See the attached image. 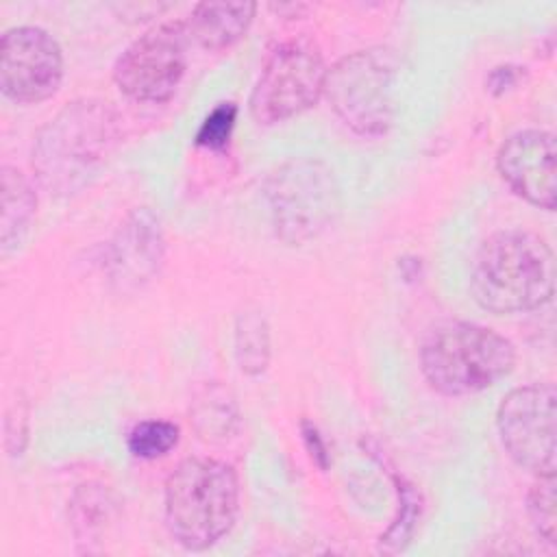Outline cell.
<instances>
[{
    "instance_id": "obj_17",
    "label": "cell",
    "mask_w": 557,
    "mask_h": 557,
    "mask_svg": "<svg viewBox=\"0 0 557 557\" xmlns=\"http://www.w3.org/2000/svg\"><path fill=\"white\" fill-rule=\"evenodd\" d=\"M527 511L533 529L548 544L557 542V513H555V474H542L531 485L527 496Z\"/></svg>"
},
{
    "instance_id": "obj_16",
    "label": "cell",
    "mask_w": 557,
    "mask_h": 557,
    "mask_svg": "<svg viewBox=\"0 0 557 557\" xmlns=\"http://www.w3.org/2000/svg\"><path fill=\"white\" fill-rule=\"evenodd\" d=\"M181 437V429L170 420H144L128 433V450L139 459H157L168 455Z\"/></svg>"
},
{
    "instance_id": "obj_5",
    "label": "cell",
    "mask_w": 557,
    "mask_h": 557,
    "mask_svg": "<svg viewBox=\"0 0 557 557\" xmlns=\"http://www.w3.org/2000/svg\"><path fill=\"white\" fill-rule=\"evenodd\" d=\"M398 57L387 46H372L342 57L324 81L335 115L359 135L376 137L394 122V81Z\"/></svg>"
},
{
    "instance_id": "obj_2",
    "label": "cell",
    "mask_w": 557,
    "mask_h": 557,
    "mask_svg": "<svg viewBox=\"0 0 557 557\" xmlns=\"http://www.w3.org/2000/svg\"><path fill=\"white\" fill-rule=\"evenodd\" d=\"M470 292L490 313H524L550 302L555 257L544 237L522 228L490 235L474 252Z\"/></svg>"
},
{
    "instance_id": "obj_10",
    "label": "cell",
    "mask_w": 557,
    "mask_h": 557,
    "mask_svg": "<svg viewBox=\"0 0 557 557\" xmlns=\"http://www.w3.org/2000/svg\"><path fill=\"white\" fill-rule=\"evenodd\" d=\"M63 81V50L39 26H15L0 41V87L17 104L41 102Z\"/></svg>"
},
{
    "instance_id": "obj_11",
    "label": "cell",
    "mask_w": 557,
    "mask_h": 557,
    "mask_svg": "<svg viewBox=\"0 0 557 557\" xmlns=\"http://www.w3.org/2000/svg\"><path fill=\"white\" fill-rule=\"evenodd\" d=\"M165 259V235L159 215L150 207L133 209L104 246L102 270L120 292L146 287Z\"/></svg>"
},
{
    "instance_id": "obj_12",
    "label": "cell",
    "mask_w": 557,
    "mask_h": 557,
    "mask_svg": "<svg viewBox=\"0 0 557 557\" xmlns=\"http://www.w3.org/2000/svg\"><path fill=\"white\" fill-rule=\"evenodd\" d=\"M555 135L524 128L509 135L496 154V168L509 189L529 205L553 211L557 202Z\"/></svg>"
},
{
    "instance_id": "obj_7",
    "label": "cell",
    "mask_w": 557,
    "mask_h": 557,
    "mask_svg": "<svg viewBox=\"0 0 557 557\" xmlns=\"http://www.w3.org/2000/svg\"><path fill=\"white\" fill-rule=\"evenodd\" d=\"M326 65L309 39L278 44L265 59L252 87L248 109L255 122H285L318 102L324 94Z\"/></svg>"
},
{
    "instance_id": "obj_19",
    "label": "cell",
    "mask_w": 557,
    "mask_h": 557,
    "mask_svg": "<svg viewBox=\"0 0 557 557\" xmlns=\"http://www.w3.org/2000/svg\"><path fill=\"white\" fill-rule=\"evenodd\" d=\"M302 435H305L307 448H309V453H311V459H313L320 468H326V466H329V453H326V446H324V442H322L318 429L305 420V422H302Z\"/></svg>"
},
{
    "instance_id": "obj_3",
    "label": "cell",
    "mask_w": 557,
    "mask_h": 557,
    "mask_svg": "<svg viewBox=\"0 0 557 557\" xmlns=\"http://www.w3.org/2000/svg\"><path fill=\"white\" fill-rule=\"evenodd\" d=\"M165 524L187 550H207L235 524L239 511V481L226 461L209 457L183 459L168 476Z\"/></svg>"
},
{
    "instance_id": "obj_4",
    "label": "cell",
    "mask_w": 557,
    "mask_h": 557,
    "mask_svg": "<svg viewBox=\"0 0 557 557\" xmlns=\"http://www.w3.org/2000/svg\"><path fill=\"white\" fill-rule=\"evenodd\" d=\"M513 366V344L476 322H440L426 333L420 346L422 374L444 396L483 392L505 379Z\"/></svg>"
},
{
    "instance_id": "obj_13",
    "label": "cell",
    "mask_w": 557,
    "mask_h": 557,
    "mask_svg": "<svg viewBox=\"0 0 557 557\" xmlns=\"http://www.w3.org/2000/svg\"><path fill=\"white\" fill-rule=\"evenodd\" d=\"M255 11V2H200L185 20L189 41L205 50H224L246 35Z\"/></svg>"
},
{
    "instance_id": "obj_18",
    "label": "cell",
    "mask_w": 557,
    "mask_h": 557,
    "mask_svg": "<svg viewBox=\"0 0 557 557\" xmlns=\"http://www.w3.org/2000/svg\"><path fill=\"white\" fill-rule=\"evenodd\" d=\"M237 120V104L235 102H220L211 109V113L202 120L196 144L209 150H222L231 141L233 128Z\"/></svg>"
},
{
    "instance_id": "obj_15",
    "label": "cell",
    "mask_w": 557,
    "mask_h": 557,
    "mask_svg": "<svg viewBox=\"0 0 557 557\" xmlns=\"http://www.w3.org/2000/svg\"><path fill=\"white\" fill-rule=\"evenodd\" d=\"M270 324L261 309H244L235 320V359L244 374L259 376L270 363Z\"/></svg>"
},
{
    "instance_id": "obj_8",
    "label": "cell",
    "mask_w": 557,
    "mask_h": 557,
    "mask_svg": "<svg viewBox=\"0 0 557 557\" xmlns=\"http://www.w3.org/2000/svg\"><path fill=\"white\" fill-rule=\"evenodd\" d=\"M187 44L185 22H163L148 28L115 59L113 81L117 89L139 102L172 98L187 67Z\"/></svg>"
},
{
    "instance_id": "obj_1",
    "label": "cell",
    "mask_w": 557,
    "mask_h": 557,
    "mask_svg": "<svg viewBox=\"0 0 557 557\" xmlns=\"http://www.w3.org/2000/svg\"><path fill=\"white\" fill-rule=\"evenodd\" d=\"M120 115L102 98L67 102L35 135L30 168L52 196H74L98 176L122 139Z\"/></svg>"
},
{
    "instance_id": "obj_9",
    "label": "cell",
    "mask_w": 557,
    "mask_h": 557,
    "mask_svg": "<svg viewBox=\"0 0 557 557\" xmlns=\"http://www.w3.org/2000/svg\"><path fill=\"white\" fill-rule=\"evenodd\" d=\"M555 403L550 383H531L511 389L496 411L507 455L537 476L555 474Z\"/></svg>"
},
{
    "instance_id": "obj_6",
    "label": "cell",
    "mask_w": 557,
    "mask_h": 557,
    "mask_svg": "<svg viewBox=\"0 0 557 557\" xmlns=\"http://www.w3.org/2000/svg\"><path fill=\"white\" fill-rule=\"evenodd\" d=\"M265 200L278 239L289 246L315 239L339 213V187L320 159H292L265 181Z\"/></svg>"
},
{
    "instance_id": "obj_14",
    "label": "cell",
    "mask_w": 557,
    "mask_h": 557,
    "mask_svg": "<svg viewBox=\"0 0 557 557\" xmlns=\"http://www.w3.org/2000/svg\"><path fill=\"white\" fill-rule=\"evenodd\" d=\"M37 209V196L28 178L11 165H2V213H0V248L9 257L17 250L30 231Z\"/></svg>"
}]
</instances>
